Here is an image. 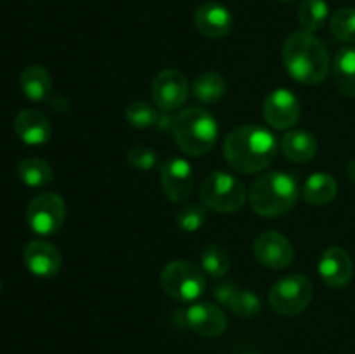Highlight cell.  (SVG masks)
Returning a JSON list of instances; mask_svg holds the SVG:
<instances>
[{
  "label": "cell",
  "instance_id": "cell-21",
  "mask_svg": "<svg viewBox=\"0 0 355 354\" xmlns=\"http://www.w3.org/2000/svg\"><path fill=\"white\" fill-rule=\"evenodd\" d=\"M333 78L340 94L355 97V45L342 49L333 62Z\"/></svg>",
  "mask_w": 355,
  "mask_h": 354
},
{
  "label": "cell",
  "instance_id": "cell-31",
  "mask_svg": "<svg viewBox=\"0 0 355 354\" xmlns=\"http://www.w3.org/2000/svg\"><path fill=\"white\" fill-rule=\"evenodd\" d=\"M236 292H238V287H236L234 283H220L215 287L214 297L218 304L229 307V304H231V301H232V297H234Z\"/></svg>",
  "mask_w": 355,
  "mask_h": 354
},
{
  "label": "cell",
  "instance_id": "cell-12",
  "mask_svg": "<svg viewBox=\"0 0 355 354\" xmlns=\"http://www.w3.org/2000/svg\"><path fill=\"white\" fill-rule=\"evenodd\" d=\"M159 179L165 196L173 203L186 201L194 186V172L184 158H168L159 165Z\"/></svg>",
  "mask_w": 355,
  "mask_h": 354
},
{
  "label": "cell",
  "instance_id": "cell-6",
  "mask_svg": "<svg viewBox=\"0 0 355 354\" xmlns=\"http://www.w3.org/2000/svg\"><path fill=\"white\" fill-rule=\"evenodd\" d=\"M166 295L177 302H196L207 288L205 271L189 260H172L159 274Z\"/></svg>",
  "mask_w": 355,
  "mask_h": 354
},
{
  "label": "cell",
  "instance_id": "cell-33",
  "mask_svg": "<svg viewBox=\"0 0 355 354\" xmlns=\"http://www.w3.org/2000/svg\"><path fill=\"white\" fill-rule=\"evenodd\" d=\"M281 2H286L288 3V2H295V0H281Z\"/></svg>",
  "mask_w": 355,
  "mask_h": 354
},
{
  "label": "cell",
  "instance_id": "cell-2",
  "mask_svg": "<svg viewBox=\"0 0 355 354\" xmlns=\"http://www.w3.org/2000/svg\"><path fill=\"white\" fill-rule=\"evenodd\" d=\"M281 56L288 75L304 85H318L331 69L326 45L314 33L304 30L288 35Z\"/></svg>",
  "mask_w": 355,
  "mask_h": 354
},
{
  "label": "cell",
  "instance_id": "cell-26",
  "mask_svg": "<svg viewBox=\"0 0 355 354\" xmlns=\"http://www.w3.org/2000/svg\"><path fill=\"white\" fill-rule=\"evenodd\" d=\"M125 118H127L128 125L134 128L155 127L159 120L156 108L146 101H134L128 104L125 110Z\"/></svg>",
  "mask_w": 355,
  "mask_h": 354
},
{
  "label": "cell",
  "instance_id": "cell-16",
  "mask_svg": "<svg viewBox=\"0 0 355 354\" xmlns=\"http://www.w3.org/2000/svg\"><path fill=\"white\" fill-rule=\"evenodd\" d=\"M23 260L26 269L38 278H54L61 271V252L52 243L44 239L30 242L24 248Z\"/></svg>",
  "mask_w": 355,
  "mask_h": 354
},
{
  "label": "cell",
  "instance_id": "cell-4",
  "mask_svg": "<svg viewBox=\"0 0 355 354\" xmlns=\"http://www.w3.org/2000/svg\"><path fill=\"white\" fill-rule=\"evenodd\" d=\"M298 184L286 172H267L250 187V207L260 217H279L297 205Z\"/></svg>",
  "mask_w": 355,
  "mask_h": 354
},
{
  "label": "cell",
  "instance_id": "cell-7",
  "mask_svg": "<svg viewBox=\"0 0 355 354\" xmlns=\"http://www.w3.org/2000/svg\"><path fill=\"white\" fill-rule=\"evenodd\" d=\"M314 283L304 274H288L272 285L269 294L270 307L281 316H297L311 305Z\"/></svg>",
  "mask_w": 355,
  "mask_h": 354
},
{
  "label": "cell",
  "instance_id": "cell-15",
  "mask_svg": "<svg viewBox=\"0 0 355 354\" xmlns=\"http://www.w3.org/2000/svg\"><path fill=\"white\" fill-rule=\"evenodd\" d=\"M186 323L194 333L207 339H215L227 330V316L220 305L210 302H196L186 311Z\"/></svg>",
  "mask_w": 355,
  "mask_h": 354
},
{
  "label": "cell",
  "instance_id": "cell-1",
  "mask_svg": "<svg viewBox=\"0 0 355 354\" xmlns=\"http://www.w3.org/2000/svg\"><path fill=\"white\" fill-rule=\"evenodd\" d=\"M224 155L238 172L259 174L276 160L277 141L266 127L243 125L229 132L224 141Z\"/></svg>",
  "mask_w": 355,
  "mask_h": 354
},
{
  "label": "cell",
  "instance_id": "cell-34",
  "mask_svg": "<svg viewBox=\"0 0 355 354\" xmlns=\"http://www.w3.org/2000/svg\"><path fill=\"white\" fill-rule=\"evenodd\" d=\"M0 290H2V280H0Z\"/></svg>",
  "mask_w": 355,
  "mask_h": 354
},
{
  "label": "cell",
  "instance_id": "cell-18",
  "mask_svg": "<svg viewBox=\"0 0 355 354\" xmlns=\"http://www.w3.org/2000/svg\"><path fill=\"white\" fill-rule=\"evenodd\" d=\"M319 142L312 132L297 128L284 134L281 141V151L290 162L293 163H307L318 155Z\"/></svg>",
  "mask_w": 355,
  "mask_h": 354
},
{
  "label": "cell",
  "instance_id": "cell-27",
  "mask_svg": "<svg viewBox=\"0 0 355 354\" xmlns=\"http://www.w3.org/2000/svg\"><path fill=\"white\" fill-rule=\"evenodd\" d=\"M207 207L201 203L182 205L177 212V226L186 233H196L207 224Z\"/></svg>",
  "mask_w": 355,
  "mask_h": 354
},
{
  "label": "cell",
  "instance_id": "cell-23",
  "mask_svg": "<svg viewBox=\"0 0 355 354\" xmlns=\"http://www.w3.org/2000/svg\"><path fill=\"white\" fill-rule=\"evenodd\" d=\"M16 176L26 186L44 187L54 177V170H52V167L45 160L37 158V156H30V158H24L17 163Z\"/></svg>",
  "mask_w": 355,
  "mask_h": 354
},
{
  "label": "cell",
  "instance_id": "cell-13",
  "mask_svg": "<svg viewBox=\"0 0 355 354\" xmlns=\"http://www.w3.org/2000/svg\"><path fill=\"white\" fill-rule=\"evenodd\" d=\"M194 26L205 38L220 40L232 31L234 17L224 3L205 2L194 12Z\"/></svg>",
  "mask_w": 355,
  "mask_h": 354
},
{
  "label": "cell",
  "instance_id": "cell-35",
  "mask_svg": "<svg viewBox=\"0 0 355 354\" xmlns=\"http://www.w3.org/2000/svg\"><path fill=\"white\" fill-rule=\"evenodd\" d=\"M245 354H252V353H245Z\"/></svg>",
  "mask_w": 355,
  "mask_h": 354
},
{
  "label": "cell",
  "instance_id": "cell-10",
  "mask_svg": "<svg viewBox=\"0 0 355 354\" xmlns=\"http://www.w3.org/2000/svg\"><path fill=\"white\" fill-rule=\"evenodd\" d=\"M262 115L272 128L288 130L300 120L302 104L291 90L281 87L267 94L262 104Z\"/></svg>",
  "mask_w": 355,
  "mask_h": 354
},
{
  "label": "cell",
  "instance_id": "cell-8",
  "mask_svg": "<svg viewBox=\"0 0 355 354\" xmlns=\"http://www.w3.org/2000/svg\"><path fill=\"white\" fill-rule=\"evenodd\" d=\"M64 219L66 203L61 194L54 191L38 193L26 207V224L35 235H55L64 224Z\"/></svg>",
  "mask_w": 355,
  "mask_h": 354
},
{
  "label": "cell",
  "instance_id": "cell-17",
  "mask_svg": "<svg viewBox=\"0 0 355 354\" xmlns=\"http://www.w3.org/2000/svg\"><path fill=\"white\" fill-rule=\"evenodd\" d=\"M14 130L24 144L30 146L45 144L52 137L51 121L38 110L19 111L14 120Z\"/></svg>",
  "mask_w": 355,
  "mask_h": 354
},
{
  "label": "cell",
  "instance_id": "cell-20",
  "mask_svg": "<svg viewBox=\"0 0 355 354\" xmlns=\"http://www.w3.org/2000/svg\"><path fill=\"white\" fill-rule=\"evenodd\" d=\"M19 85L24 96L33 103L47 101L52 92L51 73L40 65L26 66L19 76Z\"/></svg>",
  "mask_w": 355,
  "mask_h": 354
},
{
  "label": "cell",
  "instance_id": "cell-19",
  "mask_svg": "<svg viewBox=\"0 0 355 354\" xmlns=\"http://www.w3.org/2000/svg\"><path fill=\"white\" fill-rule=\"evenodd\" d=\"M300 193L312 207H324L331 203L338 194V183L331 174L315 172L305 179Z\"/></svg>",
  "mask_w": 355,
  "mask_h": 354
},
{
  "label": "cell",
  "instance_id": "cell-3",
  "mask_svg": "<svg viewBox=\"0 0 355 354\" xmlns=\"http://www.w3.org/2000/svg\"><path fill=\"white\" fill-rule=\"evenodd\" d=\"M172 135L180 151L189 156H203L217 144L218 125L203 108H184L173 117Z\"/></svg>",
  "mask_w": 355,
  "mask_h": 354
},
{
  "label": "cell",
  "instance_id": "cell-32",
  "mask_svg": "<svg viewBox=\"0 0 355 354\" xmlns=\"http://www.w3.org/2000/svg\"><path fill=\"white\" fill-rule=\"evenodd\" d=\"M347 177H349L352 183H355V158L347 163Z\"/></svg>",
  "mask_w": 355,
  "mask_h": 354
},
{
  "label": "cell",
  "instance_id": "cell-30",
  "mask_svg": "<svg viewBox=\"0 0 355 354\" xmlns=\"http://www.w3.org/2000/svg\"><path fill=\"white\" fill-rule=\"evenodd\" d=\"M127 162L128 165L134 167L137 170H151L153 167L158 163V155L153 148L149 146L137 144L134 148L128 149L127 153Z\"/></svg>",
  "mask_w": 355,
  "mask_h": 354
},
{
  "label": "cell",
  "instance_id": "cell-25",
  "mask_svg": "<svg viewBox=\"0 0 355 354\" xmlns=\"http://www.w3.org/2000/svg\"><path fill=\"white\" fill-rule=\"evenodd\" d=\"M201 269L211 278H222L231 269V257L225 246L210 243L201 252Z\"/></svg>",
  "mask_w": 355,
  "mask_h": 354
},
{
  "label": "cell",
  "instance_id": "cell-24",
  "mask_svg": "<svg viewBox=\"0 0 355 354\" xmlns=\"http://www.w3.org/2000/svg\"><path fill=\"white\" fill-rule=\"evenodd\" d=\"M328 17L329 7L326 0H304L298 7V24L309 33L321 30Z\"/></svg>",
  "mask_w": 355,
  "mask_h": 354
},
{
  "label": "cell",
  "instance_id": "cell-28",
  "mask_svg": "<svg viewBox=\"0 0 355 354\" xmlns=\"http://www.w3.org/2000/svg\"><path fill=\"white\" fill-rule=\"evenodd\" d=\"M331 31L338 40L345 44H355V7H345L331 16Z\"/></svg>",
  "mask_w": 355,
  "mask_h": 354
},
{
  "label": "cell",
  "instance_id": "cell-14",
  "mask_svg": "<svg viewBox=\"0 0 355 354\" xmlns=\"http://www.w3.org/2000/svg\"><path fill=\"white\" fill-rule=\"evenodd\" d=\"M318 271L321 280L329 288H343L354 278L352 257L342 246H328L319 259Z\"/></svg>",
  "mask_w": 355,
  "mask_h": 354
},
{
  "label": "cell",
  "instance_id": "cell-5",
  "mask_svg": "<svg viewBox=\"0 0 355 354\" xmlns=\"http://www.w3.org/2000/svg\"><path fill=\"white\" fill-rule=\"evenodd\" d=\"M201 200L207 208L220 214H236L246 203V187L238 177L227 172H211L201 183Z\"/></svg>",
  "mask_w": 355,
  "mask_h": 354
},
{
  "label": "cell",
  "instance_id": "cell-29",
  "mask_svg": "<svg viewBox=\"0 0 355 354\" xmlns=\"http://www.w3.org/2000/svg\"><path fill=\"white\" fill-rule=\"evenodd\" d=\"M229 309L236 316H239V318H253V316H257L262 311V302H260L259 295L253 294V292L238 288V292L232 297L231 304H229Z\"/></svg>",
  "mask_w": 355,
  "mask_h": 354
},
{
  "label": "cell",
  "instance_id": "cell-9",
  "mask_svg": "<svg viewBox=\"0 0 355 354\" xmlns=\"http://www.w3.org/2000/svg\"><path fill=\"white\" fill-rule=\"evenodd\" d=\"M189 92V80L179 69H163L151 83L153 103L163 113L180 110L186 104Z\"/></svg>",
  "mask_w": 355,
  "mask_h": 354
},
{
  "label": "cell",
  "instance_id": "cell-22",
  "mask_svg": "<svg viewBox=\"0 0 355 354\" xmlns=\"http://www.w3.org/2000/svg\"><path fill=\"white\" fill-rule=\"evenodd\" d=\"M227 94L225 78L217 71H205L193 82V96L203 104H215Z\"/></svg>",
  "mask_w": 355,
  "mask_h": 354
},
{
  "label": "cell",
  "instance_id": "cell-11",
  "mask_svg": "<svg viewBox=\"0 0 355 354\" xmlns=\"http://www.w3.org/2000/svg\"><path fill=\"white\" fill-rule=\"evenodd\" d=\"M253 255L269 269H286L293 262L295 250L290 239L279 231H263L253 242Z\"/></svg>",
  "mask_w": 355,
  "mask_h": 354
}]
</instances>
